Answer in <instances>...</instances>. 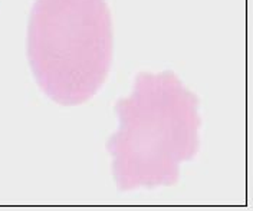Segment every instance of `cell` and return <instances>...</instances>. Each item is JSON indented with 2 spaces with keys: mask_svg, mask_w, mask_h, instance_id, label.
<instances>
[{
  "mask_svg": "<svg viewBox=\"0 0 253 211\" xmlns=\"http://www.w3.org/2000/svg\"><path fill=\"white\" fill-rule=\"evenodd\" d=\"M199 99L171 72L137 76L132 95L118 101L120 131L108 151L120 190L174 185L180 164L199 151Z\"/></svg>",
  "mask_w": 253,
  "mask_h": 211,
  "instance_id": "cell-1",
  "label": "cell"
},
{
  "mask_svg": "<svg viewBox=\"0 0 253 211\" xmlns=\"http://www.w3.org/2000/svg\"><path fill=\"white\" fill-rule=\"evenodd\" d=\"M36 82L52 101L79 105L99 91L112 62L105 0H36L28 29Z\"/></svg>",
  "mask_w": 253,
  "mask_h": 211,
  "instance_id": "cell-2",
  "label": "cell"
}]
</instances>
